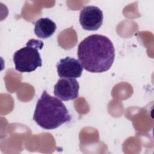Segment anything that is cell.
Instances as JSON below:
<instances>
[{
  "instance_id": "obj_1",
  "label": "cell",
  "mask_w": 154,
  "mask_h": 154,
  "mask_svg": "<svg viewBox=\"0 0 154 154\" xmlns=\"http://www.w3.org/2000/svg\"><path fill=\"white\" fill-rule=\"evenodd\" d=\"M78 57L86 70L101 73L108 70L115 58L112 42L107 37L93 34L85 38L78 45Z\"/></svg>"
},
{
  "instance_id": "obj_2",
  "label": "cell",
  "mask_w": 154,
  "mask_h": 154,
  "mask_svg": "<svg viewBox=\"0 0 154 154\" xmlns=\"http://www.w3.org/2000/svg\"><path fill=\"white\" fill-rule=\"evenodd\" d=\"M33 120L41 128L52 130L69 122L71 116L65 105L44 90L37 100Z\"/></svg>"
},
{
  "instance_id": "obj_3",
  "label": "cell",
  "mask_w": 154,
  "mask_h": 154,
  "mask_svg": "<svg viewBox=\"0 0 154 154\" xmlns=\"http://www.w3.org/2000/svg\"><path fill=\"white\" fill-rule=\"evenodd\" d=\"M43 43L38 40L31 39L25 47L16 51L13 55V62L16 70L21 73L31 72L42 66V61L38 49H42Z\"/></svg>"
},
{
  "instance_id": "obj_4",
  "label": "cell",
  "mask_w": 154,
  "mask_h": 154,
  "mask_svg": "<svg viewBox=\"0 0 154 154\" xmlns=\"http://www.w3.org/2000/svg\"><path fill=\"white\" fill-rule=\"evenodd\" d=\"M103 18L102 11L96 6H85L80 11L79 22L85 30H97L103 23Z\"/></svg>"
},
{
  "instance_id": "obj_5",
  "label": "cell",
  "mask_w": 154,
  "mask_h": 154,
  "mask_svg": "<svg viewBox=\"0 0 154 154\" xmlns=\"http://www.w3.org/2000/svg\"><path fill=\"white\" fill-rule=\"evenodd\" d=\"M79 85L73 78H61L54 85V94L63 101L76 99L79 95Z\"/></svg>"
},
{
  "instance_id": "obj_6",
  "label": "cell",
  "mask_w": 154,
  "mask_h": 154,
  "mask_svg": "<svg viewBox=\"0 0 154 154\" xmlns=\"http://www.w3.org/2000/svg\"><path fill=\"white\" fill-rule=\"evenodd\" d=\"M57 69L60 78L75 79L81 76L83 67L79 60L67 57L59 61L57 64Z\"/></svg>"
},
{
  "instance_id": "obj_7",
  "label": "cell",
  "mask_w": 154,
  "mask_h": 154,
  "mask_svg": "<svg viewBox=\"0 0 154 154\" xmlns=\"http://www.w3.org/2000/svg\"><path fill=\"white\" fill-rule=\"evenodd\" d=\"M56 29L54 21L48 17H42L35 22L34 33L40 38H48L53 35Z\"/></svg>"
}]
</instances>
